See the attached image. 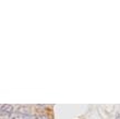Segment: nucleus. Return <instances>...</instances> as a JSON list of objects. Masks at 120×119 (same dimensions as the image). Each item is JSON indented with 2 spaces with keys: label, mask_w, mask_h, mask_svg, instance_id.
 <instances>
[{
  "label": "nucleus",
  "mask_w": 120,
  "mask_h": 119,
  "mask_svg": "<svg viewBox=\"0 0 120 119\" xmlns=\"http://www.w3.org/2000/svg\"><path fill=\"white\" fill-rule=\"evenodd\" d=\"M7 119H36V116H31V115H23V114L13 111L12 114H9L6 116Z\"/></svg>",
  "instance_id": "f257e3e1"
},
{
  "label": "nucleus",
  "mask_w": 120,
  "mask_h": 119,
  "mask_svg": "<svg viewBox=\"0 0 120 119\" xmlns=\"http://www.w3.org/2000/svg\"><path fill=\"white\" fill-rule=\"evenodd\" d=\"M13 110H14V106L13 105H1L0 106V113L2 114L9 115V114L13 113Z\"/></svg>",
  "instance_id": "f03ea898"
},
{
  "label": "nucleus",
  "mask_w": 120,
  "mask_h": 119,
  "mask_svg": "<svg viewBox=\"0 0 120 119\" xmlns=\"http://www.w3.org/2000/svg\"><path fill=\"white\" fill-rule=\"evenodd\" d=\"M30 108L29 107H24V106H21L18 108V111L16 113H20V114H23V115H30Z\"/></svg>",
  "instance_id": "7ed1b4c3"
},
{
  "label": "nucleus",
  "mask_w": 120,
  "mask_h": 119,
  "mask_svg": "<svg viewBox=\"0 0 120 119\" xmlns=\"http://www.w3.org/2000/svg\"><path fill=\"white\" fill-rule=\"evenodd\" d=\"M36 119H50V118L45 116V115H39V116H36Z\"/></svg>",
  "instance_id": "20e7f679"
}]
</instances>
